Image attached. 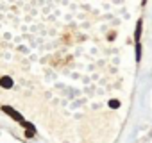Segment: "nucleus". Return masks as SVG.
Wrapping results in <instances>:
<instances>
[{"label":"nucleus","instance_id":"obj_1","mask_svg":"<svg viewBox=\"0 0 152 143\" xmlns=\"http://www.w3.org/2000/svg\"><path fill=\"white\" fill-rule=\"evenodd\" d=\"M2 111H4V113H6L7 116H11L13 120L20 122V123H23V122H25V120H23V116H22V115H20L18 111H16V109H13L11 106H2Z\"/></svg>","mask_w":152,"mask_h":143},{"label":"nucleus","instance_id":"obj_5","mask_svg":"<svg viewBox=\"0 0 152 143\" xmlns=\"http://www.w3.org/2000/svg\"><path fill=\"white\" fill-rule=\"evenodd\" d=\"M36 136V131H25V138H34Z\"/></svg>","mask_w":152,"mask_h":143},{"label":"nucleus","instance_id":"obj_2","mask_svg":"<svg viewBox=\"0 0 152 143\" xmlns=\"http://www.w3.org/2000/svg\"><path fill=\"white\" fill-rule=\"evenodd\" d=\"M13 86H15V82H13V79H11V77H7V75L0 77V88H4V90H11Z\"/></svg>","mask_w":152,"mask_h":143},{"label":"nucleus","instance_id":"obj_4","mask_svg":"<svg viewBox=\"0 0 152 143\" xmlns=\"http://www.w3.org/2000/svg\"><path fill=\"white\" fill-rule=\"evenodd\" d=\"M109 107L116 109V107H120V102H118V100H109Z\"/></svg>","mask_w":152,"mask_h":143},{"label":"nucleus","instance_id":"obj_3","mask_svg":"<svg viewBox=\"0 0 152 143\" xmlns=\"http://www.w3.org/2000/svg\"><path fill=\"white\" fill-rule=\"evenodd\" d=\"M134 39H136V43H141L140 39H141V20H138V23H136V31H134Z\"/></svg>","mask_w":152,"mask_h":143}]
</instances>
